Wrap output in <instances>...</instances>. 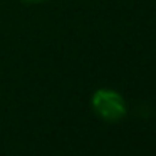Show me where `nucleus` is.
Instances as JSON below:
<instances>
[{
  "label": "nucleus",
  "mask_w": 156,
  "mask_h": 156,
  "mask_svg": "<svg viewBox=\"0 0 156 156\" xmlns=\"http://www.w3.org/2000/svg\"><path fill=\"white\" fill-rule=\"evenodd\" d=\"M91 108L106 122H118L128 114L124 98L112 89H98L91 98Z\"/></svg>",
  "instance_id": "obj_1"
},
{
  "label": "nucleus",
  "mask_w": 156,
  "mask_h": 156,
  "mask_svg": "<svg viewBox=\"0 0 156 156\" xmlns=\"http://www.w3.org/2000/svg\"><path fill=\"white\" fill-rule=\"evenodd\" d=\"M22 2H25V4H41L44 0H22Z\"/></svg>",
  "instance_id": "obj_2"
}]
</instances>
